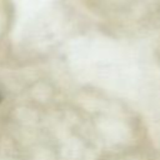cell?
<instances>
[{"instance_id":"cell-1","label":"cell","mask_w":160,"mask_h":160,"mask_svg":"<svg viewBox=\"0 0 160 160\" xmlns=\"http://www.w3.org/2000/svg\"><path fill=\"white\" fill-rule=\"evenodd\" d=\"M1 100H2V92H1V90H0V102H1Z\"/></svg>"}]
</instances>
